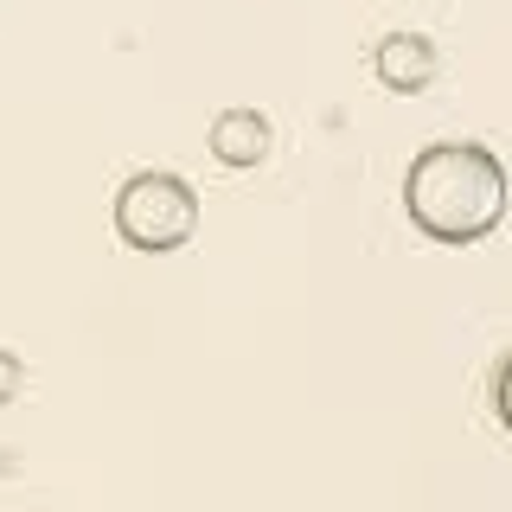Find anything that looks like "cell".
Instances as JSON below:
<instances>
[{"label": "cell", "mask_w": 512, "mask_h": 512, "mask_svg": "<svg viewBox=\"0 0 512 512\" xmlns=\"http://www.w3.org/2000/svg\"><path fill=\"white\" fill-rule=\"evenodd\" d=\"M410 224L436 244H480L506 218V167L480 141H436L404 173Z\"/></svg>", "instance_id": "cell-1"}, {"label": "cell", "mask_w": 512, "mask_h": 512, "mask_svg": "<svg viewBox=\"0 0 512 512\" xmlns=\"http://www.w3.org/2000/svg\"><path fill=\"white\" fill-rule=\"evenodd\" d=\"M116 231L128 250H180L192 231H199V192H192L180 173H135L116 192Z\"/></svg>", "instance_id": "cell-2"}, {"label": "cell", "mask_w": 512, "mask_h": 512, "mask_svg": "<svg viewBox=\"0 0 512 512\" xmlns=\"http://www.w3.org/2000/svg\"><path fill=\"white\" fill-rule=\"evenodd\" d=\"M378 84L397 90V96H416L436 84V45L423 39V32H391V39L378 45Z\"/></svg>", "instance_id": "cell-3"}, {"label": "cell", "mask_w": 512, "mask_h": 512, "mask_svg": "<svg viewBox=\"0 0 512 512\" xmlns=\"http://www.w3.org/2000/svg\"><path fill=\"white\" fill-rule=\"evenodd\" d=\"M212 154H218V167H263V154H269V122L256 116V109H224V116L212 122Z\"/></svg>", "instance_id": "cell-4"}, {"label": "cell", "mask_w": 512, "mask_h": 512, "mask_svg": "<svg viewBox=\"0 0 512 512\" xmlns=\"http://www.w3.org/2000/svg\"><path fill=\"white\" fill-rule=\"evenodd\" d=\"M493 410H500V423H506V436H512V359L500 365V378H493Z\"/></svg>", "instance_id": "cell-5"}, {"label": "cell", "mask_w": 512, "mask_h": 512, "mask_svg": "<svg viewBox=\"0 0 512 512\" xmlns=\"http://www.w3.org/2000/svg\"><path fill=\"white\" fill-rule=\"evenodd\" d=\"M20 359H13V352L7 346H0V404H13V397H20Z\"/></svg>", "instance_id": "cell-6"}]
</instances>
